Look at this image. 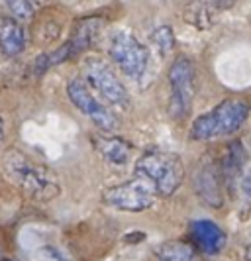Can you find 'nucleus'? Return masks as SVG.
I'll list each match as a JSON object with an SVG mask.
<instances>
[{
	"label": "nucleus",
	"instance_id": "f257e3e1",
	"mask_svg": "<svg viewBox=\"0 0 251 261\" xmlns=\"http://www.w3.org/2000/svg\"><path fill=\"white\" fill-rule=\"evenodd\" d=\"M4 173L20 191L36 200H51L59 195V183L57 177L47 167L32 161L24 153L10 149L2 159Z\"/></svg>",
	"mask_w": 251,
	"mask_h": 261
},
{
	"label": "nucleus",
	"instance_id": "f03ea898",
	"mask_svg": "<svg viewBox=\"0 0 251 261\" xmlns=\"http://www.w3.org/2000/svg\"><path fill=\"white\" fill-rule=\"evenodd\" d=\"M249 116V105L241 98H226L224 102L212 108L210 112L199 116L192 122L190 138L206 142L218 136H228L238 132Z\"/></svg>",
	"mask_w": 251,
	"mask_h": 261
},
{
	"label": "nucleus",
	"instance_id": "7ed1b4c3",
	"mask_svg": "<svg viewBox=\"0 0 251 261\" xmlns=\"http://www.w3.org/2000/svg\"><path fill=\"white\" fill-rule=\"evenodd\" d=\"M135 175L149 181L161 196H171L183 185L185 165L179 155L153 149L137 159Z\"/></svg>",
	"mask_w": 251,
	"mask_h": 261
},
{
	"label": "nucleus",
	"instance_id": "20e7f679",
	"mask_svg": "<svg viewBox=\"0 0 251 261\" xmlns=\"http://www.w3.org/2000/svg\"><path fill=\"white\" fill-rule=\"evenodd\" d=\"M157 189L153 185L135 177L124 185H116L104 191V202L122 212H144L157 202Z\"/></svg>",
	"mask_w": 251,
	"mask_h": 261
},
{
	"label": "nucleus",
	"instance_id": "39448f33",
	"mask_svg": "<svg viewBox=\"0 0 251 261\" xmlns=\"http://www.w3.org/2000/svg\"><path fill=\"white\" fill-rule=\"evenodd\" d=\"M108 53L112 57V61L132 79H140L147 69V61H149V53L147 47L142 45L137 39L133 38L128 32H118L112 41Z\"/></svg>",
	"mask_w": 251,
	"mask_h": 261
},
{
	"label": "nucleus",
	"instance_id": "423d86ee",
	"mask_svg": "<svg viewBox=\"0 0 251 261\" xmlns=\"http://www.w3.org/2000/svg\"><path fill=\"white\" fill-rule=\"evenodd\" d=\"M169 114L171 118H183L190 110V102L194 96V65L190 59L179 57L169 69Z\"/></svg>",
	"mask_w": 251,
	"mask_h": 261
},
{
	"label": "nucleus",
	"instance_id": "0eeeda50",
	"mask_svg": "<svg viewBox=\"0 0 251 261\" xmlns=\"http://www.w3.org/2000/svg\"><path fill=\"white\" fill-rule=\"evenodd\" d=\"M85 77L89 81V85L94 87L98 94L110 105H128L126 87L122 85V81L116 77V73L110 69L106 61L98 59V57H89L85 61Z\"/></svg>",
	"mask_w": 251,
	"mask_h": 261
},
{
	"label": "nucleus",
	"instance_id": "6e6552de",
	"mask_svg": "<svg viewBox=\"0 0 251 261\" xmlns=\"http://www.w3.org/2000/svg\"><path fill=\"white\" fill-rule=\"evenodd\" d=\"M67 94H69V100L77 106L85 116L91 118L100 130L112 132L118 126L116 116L110 112V108H106L104 105H100L94 98L82 79H71L69 85H67Z\"/></svg>",
	"mask_w": 251,
	"mask_h": 261
},
{
	"label": "nucleus",
	"instance_id": "1a4fd4ad",
	"mask_svg": "<svg viewBox=\"0 0 251 261\" xmlns=\"http://www.w3.org/2000/svg\"><path fill=\"white\" fill-rule=\"evenodd\" d=\"M190 236H192L194 244L208 255L220 253L226 246L224 230L212 220H194L190 224Z\"/></svg>",
	"mask_w": 251,
	"mask_h": 261
},
{
	"label": "nucleus",
	"instance_id": "9d476101",
	"mask_svg": "<svg viewBox=\"0 0 251 261\" xmlns=\"http://www.w3.org/2000/svg\"><path fill=\"white\" fill-rule=\"evenodd\" d=\"M220 173L212 165L210 161L202 163L200 169L194 173V189L199 196L208 202L210 206H220L222 204V195H220Z\"/></svg>",
	"mask_w": 251,
	"mask_h": 261
},
{
	"label": "nucleus",
	"instance_id": "9b49d317",
	"mask_svg": "<svg viewBox=\"0 0 251 261\" xmlns=\"http://www.w3.org/2000/svg\"><path fill=\"white\" fill-rule=\"evenodd\" d=\"M243 165H245V149H243L241 142H232L226 149L224 159L220 161V173H222V179L228 185L230 193H234L236 181L241 179Z\"/></svg>",
	"mask_w": 251,
	"mask_h": 261
},
{
	"label": "nucleus",
	"instance_id": "f8f14e48",
	"mask_svg": "<svg viewBox=\"0 0 251 261\" xmlns=\"http://www.w3.org/2000/svg\"><path fill=\"white\" fill-rule=\"evenodd\" d=\"M24 49H26L24 26L14 18L2 20V24H0V51L6 57H16Z\"/></svg>",
	"mask_w": 251,
	"mask_h": 261
},
{
	"label": "nucleus",
	"instance_id": "ddd939ff",
	"mask_svg": "<svg viewBox=\"0 0 251 261\" xmlns=\"http://www.w3.org/2000/svg\"><path fill=\"white\" fill-rule=\"evenodd\" d=\"M100 26H102L100 20H82V22H80L79 26H77V30H75V34L67 41V43L71 45L73 57H75L77 53L87 51V49L93 45L96 36H98V32H100Z\"/></svg>",
	"mask_w": 251,
	"mask_h": 261
},
{
	"label": "nucleus",
	"instance_id": "4468645a",
	"mask_svg": "<svg viewBox=\"0 0 251 261\" xmlns=\"http://www.w3.org/2000/svg\"><path fill=\"white\" fill-rule=\"evenodd\" d=\"M98 149L104 155L106 161L114 163V165H124L130 157V145L120 138H106L98 140Z\"/></svg>",
	"mask_w": 251,
	"mask_h": 261
},
{
	"label": "nucleus",
	"instance_id": "2eb2a0df",
	"mask_svg": "<svg viewBox=\"0 0 251 261\" xmlns=\"http://www.w3.org/2000/svg\"><path fill=\"white\" fill-rule=\"evenodd\" d=\"M157 261H192L194 249L185 242H165L155 249Z\"/></svg>",
	"mask_w": 251,
	"mask_h": 261
},
{
	"label": "nucleus",
	"instance_id": "dca6fc26",
	"mask_svg": "<svg viewBox=\"0 0 251 261\" xmlns=\"http://www.w3.org/2000/svg\"><path fill=\"white\" fill-rule=\"evenodd\" d=\"M6 10L10 12L14 20L18 22H27L34 18L36 6L32 0H6Z\"/></svg>",
	"mask_w": 251,
	"mask_h": 261
},
{
	"label": "nucleus",
	"instance_id": "f3484780",
	"mask_svg": "<svg viewBox=\"0 0 251 261\" xmlns=\"http://www.w3.org/2000/svg\"><path fill=\"white\" fill-rule=\"evenodd\" d=\"M153 41L159 47L161 55H167L173 49V45H175V34H173V30L169 26H161L153 32Z\"/></svg>",
	"mask_w": 251,
	"mask_h": 261
},
{
	"label": "nucleus",
	"instance_id": "a211bd4d",
	"mask_svg": "<svg viewBox=\"0 0 251 261\" xmlns=\"http://www.w3.org/2000/svg\"><path fill=\"white\" fill-rule=\"evenodd\" d=\"M239 189H241V198H243V210H249L251 208V167L241 177Z\"/></svg>",
	"mask_w": 251,
	"mask_h": 261
},
{
	"label": "nucleus",
	"instance_id": "6ab92c4d",
	"mask_svg": "<svg viewBox=\"0 0 251 261\" xmlns=\"http://www.w3.org/2000/svg\"><path fill=\"white\" fill-rule=\"evenodd\" d=\"M146 240V234L144 232H132V234H126L124 236V242L126 244H140Z\"/></svg>",
	"mask_w": 251,
	"mask_h": 261
},
{
	"label": "nucleus",
	"instance_id": "aec40b11",
	"mask_svg": "<svg viewBox=\"0 0 251 261\" xmlns=\"http://www.w3.org/2000/svg\"><path fill=\"white\" fill-rule=\"evenodd\" d=\"M4 142V124H2V118H0V145Z\"/></svg>",
	"mask_w": 251,
	"mask_h": 261
},
{
	"label": "nucleus",
	"instance_id": "412c9836",
	"mask_svg": "<svg viewBox=\"0 0 251 261\" xmlns=\"http://www.w3.org/2000/svg\"><path fill=\"white\" fill-rule=\"evenodd\" d=\"M245 261H251V244L245 248Z\"/></svg>",
	"mask_w": 251,
	"mask_h": 261
},
{
	"label": "nucleus",
	"instance_id": "4be33fe9",
	"mask_svg": "<svg viewBox=\"0 0 251 261\" xmlns=\"http://www.w3.org/2000/svg\"><path fill=\"white\" fill-rule=\"evenodd\" d=\"M0 261H14V259H10V257H6V259H0Z\"/></svg>",
	"mask_w": 251,
	"mask_h": 261
}]
</instances>
